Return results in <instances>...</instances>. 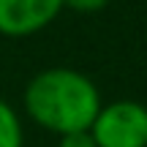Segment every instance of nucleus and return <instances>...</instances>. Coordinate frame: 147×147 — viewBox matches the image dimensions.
I'll return each instance as SVG.
<instances>
[{
  "label": "nucleus",
  "mask_w": 147,
  "mask_h": 147,
  "mask_svg": "<svg viewBox=\"0 0 147 147\" xmlns=\"http://www.w3.org/2000/svg\"><path fill=\"white\" fill-rule=\"evenodd\" d=\"M22 106L38 128L63 136L74 131H90L101 109V93L87 74L57 65L38 71L27 82Z\"/></svg>",
  "instance_id": "f257e3e1"
},
{
  "label": "nucleus",
  "mask_w": 147,
  "mask_h": 147,
  "mask_svg": "<svg viewBox=\"0 0 147 147\" xmlns=\"http://www.w3.org/2000/svg\"><path fill=\"white\" fill-rule=\"evenodd\" d=\"M63 0H0V36L27 38L47 30L63 11Z\"/></svg>",
  "instance_id": "7ed1b4c3"
},
{
  "label": "nucleus",
  "mask_w": 147,
  "mask_h": 147,
  "mask_svg": "<svg viewBox=\"0 0 147 147\" xmlns=\"http://www.w3.org/2000/svg\"><path fill=\"white\" fill-rule=\"evenodd\" d=\"M57 147H95V139L90 131H74L57 136Z\"/></svg>",
  "instance_id": "39448f33"
},
{
  "label": "nucleus",
  "mask_w": 147,
  "mask_h": 147,
  "mask_svg": "<svg viewBox=\"0 0 147 147\" xmlns=\"http://www.w3.org/2000/svg\"><path fill=\"white\" fill-rule=\"evenodd\" d=\"M109 3L112 0H63L65 8L76 11V14H98V11H104Z\"/></svg>",
  "instance_id": "423d86ee"
},
{
  "label": "nucleus",
  "mask_w": 147,
  "mask_h": 147,
  "mask_svg": "<svg viewBox=\"0 0 147 147\" xmlns=\"http://www.w3.org/2000/svg\"><path fill=\"white\" fill-rule=\"evenodd\" d=\"M0 147H25V128L19 112L5 98H0Z\"/></svg>",
  "instance_id": "20e7f679"
},
{
  "label": "nucleus",
  "mask_w": 147,
  "mask_h": 147,
  "mask_svg": "<svg viewBox=\"0 0 147 147\" xmlns=\"http://www.w3.org/2000/svg\"><path fill=\"white\" fill-rule=\"evenodd\" d=\"M90 134L95 147H147V106L131 98L101 104Z\"/></svg>",
  "instance_id": "f03ea898"
}]
</instances>
